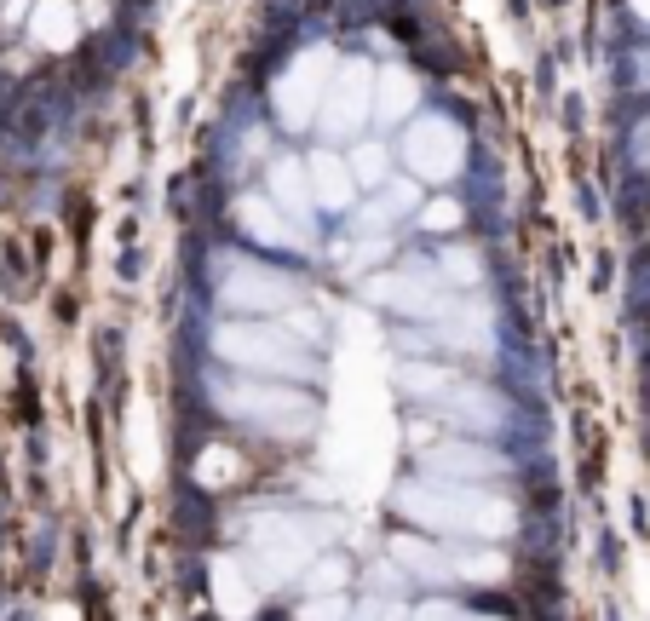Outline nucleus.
Returning a JSON list of instances; mask_svg holds the SVG:
<instances>
[{
  "mask_svg": "<svg viewBox=\"0 0 650 621\" xmlns=\"http://www.w3.org/2000/svg\"><path fill=\"white\" fill-rule=\"evenodd\" d=\"M35 29H41V41H70V29H64V6H41V18H35Z\"/></svg>",
  "mask_w": 650,
  "mask_h": 621,
  "instance_id": "f257e3e1",
  "label": "nucleus"
}]
</instances>
